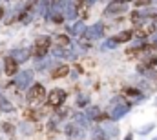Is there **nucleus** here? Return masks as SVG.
Listing matches in <instances>:
<instances>
[{
  "instance_id": "obj_19",
  "label": "nucleus",
  "mask_w": 157,
  "mask_h": 140,
  "mask_svg": "<svg viewBox=\"0 0 157 140\" xmlns=\"http://www.w3.org/2000/svg\"><path fill=\"white\" fill-rule=\"evenodd\" d=\"M133 36H135L133 29H124V31H119L113 38H115V42H117V44H126V42H130Z\"/></svg>"
},
{
  "instance_id": "obj_11",
  "label": "nucleus",
  "mask_w": 157,
  "mask_h": 140,
  "mask_svg": "<svg viewBox=\"0 0 157 140\" xmlns=\"http://www.w3.org/2000/svg\"><path fill=\"white\" fill-rule=\"evenodd\" d=\"M64 133H66V137H70L71 140H82V138H84V133H86V129H82L80 126H77V124L71 120L70 124H66V127H64Z\"/></svg>"
},
{
  "instance_id": "obj_21",
  "label": "nucleus",
  "mask_w": 157,
  "mask_h": 140,
  "mask_svg": "<svg viewBox=\"0 0 157 140\" xmlns=\"http://www.w3.org/2000/svg\"><path fill=\"white\" fill-rule=\"evenodd\" d=\"M71 44V38L70 35L66 33V35H57L55 36V47H66V46H70Z\"/></svg>"
},
{
  "instance_id": "obj_16",
  "label": "nucleus",
  "mask_w": 157,
  "mask_h": 140,
  "mask_svg": "<svg viewBox=\"0 0 157 140\" xmlns=\"http://www.w3.org/2000/svg\"><path fill=\"white\" fill-rule=\"evenodd\" d=\"M101 127L106 131V135L110 137V138H115V137H119V129L117 126H115V120H104V122H101Z\"/></svg>"
},
{
  "instance_id": "obj_20",
  "label": "nucleus",
  "mask_w": 157,
  "mask_h": 140,
  "mask_svg": "<svg viewBox=\"0 0 157 140\" xmlns=\"http://www.w3.org/2000/svg\"><path fill=\"white\" fill-rule=\"evenodd\" d=\"M73 122L77 126H80L82 129H90V120L84 113H73Z\"/></svg>"
},
{
  "instance_id": "obj_2",
  "label": "nucleus",
  "mask_w": 157,
  "mask_h": 140,
  "mask_svg": "<svg viewBox=\"0 0 157 140\" xmlns=\"http://www.w3.org/2000/svg\"><path fill=\"white\" fill-rule=\"evenodd\" d=\"M26 98H28V102L29 105H33V107H39L46 102V98H48V91H46V87H44V84H40V82H35L28 91H26Z\"/></svg>"
},
{
  "instance_id": "obj_9",
  "label": "nucleus",
  "mask_w": 157,
  "mask_h": 140,
  "mask_svg": "<svg viewBox=\"0 0 157 140\" xmlns=\"http://www.w3.org/2000/svg\"><path fill=\"white\" fill-rule=\"evenodd\" d=\"M102 36H104V26H102V22H95V24H91V26L86 28L82 38H86L88 42H91V40H99Z\"/></svg>"
},
{
  "instance_id": "obj_22",
  "label": "nucleus",
  "mask_w": 157,
  "mask_h": 140,
  "mask_svg": "<svg viewBox=\"0 0 157 140\" xmlns=\"http://www.w3.org/2000/svg\"><path fill=\"white\" fill-rule=\"evenodd\" d=\"M0 111H4V113H11V111H15V105L11 104L2 93H0Z\"/></svg>"
},
{
  "instance_id": "obj_4",
  "label": "nucleus",
  "mask_w": 157,
  "mask_h": 140,
  "mask_svg": "<svg viewBox=\"0 0 157 140\" xmlns=\"http://www.w3.org/2000/svg\"><path fill=\"white\" fill-rule=\"evenodd\" d=\"M35 84V75L31 69H24V71H18L15 76H13V86L20 91H28L31 86Z\"/></svg>"
},
{
  "instance_id": "obj_17",
  "label": "nucleus",
  "mask_w": 157,
  "mask_h": 140,
  "mask_svg": "<svg viewBox=\"0 0 157 140\" xmlns=\"http://www.w3.org/2000/svg\"><path fill=\"white\" fill-rule=\"evenodd\" d=\"M57 66V62L53 60V58H37V62H35V69L37 71H48L51 69V68H55Z\"/></svg>"
},
{
  "instance_id": "obj_1",
  "label": "nucleus",
  "mask_w": 157,
  "mask_h": 140,
  "mask_svg": "<svg viewBox=\"0 0 157 140\" xmlns=\"http://www.w3.org/2000/svg\"><path fill=\"white\" fill-rule=\"evenodd\" d=\"M132 102L124 97V95H119L115 98H112V102H110V111H108V115H110V118L112 120H121L122 116H126L130 111H132Z\"/></svg>"
},
{
  "instance_id": "obj_13",
  "label": "nucleus",
  "mask_w": 157,
  "mask_h": 140,
  "mask_svg": "<svg viewBox=\"0 0 157 140\" xmlns=\"http://www.w3.org/2000/svg\"><path fill=\"white\" fill-rule=\"evenodd\" d=\"M62 15H64V18L66 20H71V22H75L78 18V11H77V6H75V2H71V0H66V4H64V9H62Z\"/></svg>"
},
{
  "instance_id": "obj_34",
  "label": "nucleus",
  "mask_w": 157,
  "mask_h": 140,
  "mask_svg": "<svg viewBox=\"0 0 157 140\" xmlns=\"http://www.w3.org/2000/svg\"><path fill=\"white\" fill-rule=\"evenodd\" d=\"M124 2H130V0H124Z\"/></svg>"
},
{
  "instance_id": "obj_6",
  "label": "nucleus",
  "mask_w": 157,
  "mask_h": 140,
  "mask_svg": "<svg viewBox=\"0 0 157 140\" xmlns=\"http://www.w3.org/2000/svg\"><path fill=\"white\" fill-rule=\"evenodd\" d=\"M66 98H68L66 91H64L62 87H55V89H51V91L48 93L46 104L49 105V107H53V109H59L60 105L66 104Z\"/></svg>"
},
{
  "instance_id": "obj_7",
  "label": "nucleus",
  "mask_w": 157,
  "mask_h": 140,
  "mask_svg": "<svg viewBox=\"0 0 157 140\" xmlns=\"http://www.w3.org/2000/svg\"><path fill=\"white\" fill-rule=\"evenodd\" d=\"M126 11H128V2H124V0H112L104 7V17H117V15H122Z\"/></svg>"
},
{
  "instance_id": "obj_15",
  "label": "nucleus",
  "mask_w": 157,
  "mask_h": 140,
  "mask_svg": "<svg viewBox=\"0 0 157 140\" xmlns=\"http://www.w3.org/2000/svg\"><path fill=\"white\" fill-rule=\"evenodd\" d=\"M84 31H86V24H84L82 20H75L71 26L66 28V33H68L70 36H82Z\"/></svg>"
},
{
  "instance_id": "obj_14",
  "label": "nucleus",
  "mask_w": 157,
  "mask_h": 140,
  "mask_svg": "<svg viewBox=\"0 0 157 140\" xmlns=\"http://www.w3.org/2000/svg\"><path fill=\"white\" fill-rule=\"evenodd\" d=\"M4 73H6L7 76H15V75L18 73V62H17L15 58H11L9 55L4 58Z\"/></svg>"
},
{
  "instance_id": "obj_32",
  "label": "nucleus",
  "mask_w": 157,
  "mask_h": 140,
  "mask_svg": "<svg viewBox=\"0 0 157 140\" xmlns=\"http://www.w3.org/2000/svg\"><path fill=\"white\" fill-rule=\"evenodd\" d=\"M2 17H4V9L0 7V20H2Z\"/></svg>"
},
{
  "instance_id": "obj_29",
  "label": "nucleus",
  "mask_w": 157,
  "mask_h": 140,
  "mask_svg": "<svg viewBox=\"0 0 157 140\" xmlns=\"http://www.w3.org/2000/svg\"><path fill=\"white\" fill-rule=\"evenodd\" d=\"M2 129H4L7 135H13V133H15V127H13L11 124H2Z\"/></svg>"
},
{
  "instance_id": "obj_18",
  "label": "nucleus",
  "mask_w": 157,
  "mask_h": 140,
  "mask_svg": "<svg viewBox=\"0 0 157 140\" xmlns=\"http://www.w3.org/2000/svg\"><path fill=\"white\" fill-rule=\"evenodd\" d=\"M70 75V66L68 64H59L51 69V78H64Z\"/></svg>"
},
{
  "instance_id": "obj_33",
  "label": "nucleus",
  "mask_w": 157,
  "mask_h": 140,
  "mask_svg": "<svg viewBox=\"0 0 157 140\" xmlns=\"http://www.w3.org/2000/svg\"><path fill=\"white\" fill-rule=\"evenodd\" d=\"M154 46H157V36H154Z\"/></svg>"
},
{
  "instance_id": "obj_35",
  "label": "nucleus",
  "mask_w": 157,
  "mask_h": 140,
  "mask_svg": "<svg viewBox=\"0 0 157 140\" xmlns=\"http://www.w3.org/2000/svg\"><path fill=\"white\" fill-rule=\"evenodd\" d=\"M154 140H157V137H155V138H154Z\"/></svg>"
},
{
  "instance_id": "obj_31",
  "label": "nucleus",
  "mask_w": 157,
  "mask_h": 140,
  "mask_svg": "<svg viewBox=\"0 0 157 140\" xmlns=\"http://www.w3.org/2000/svg\"><path fill=\"white\" fill-rule=\"evenodd\" d=\"M86 2H88V6H93V4H95L97 0H86Z\"/></svg>"
},
{
  "instance_id": "obj_10",
  "label": "nucleus",
  "mask_w": 157,
  "mask_h": 140,
  "mask_svg": "<svg viewBox=\"0 0 157 140\" xmlns=\"http://www.w3.org/2000/svg\"><path fill=\"white\" fill-rule=\"evenodd\" d=\"M122 95H124L132 104L143 102V100L146 98V95H144L143 89H139V87H124V89H122Z\"/></svg>"
},
{
  "instance_id": "obj_36",
  "label": "nucleus",
  "mask_w": 157,
  "mask_h": 140,
  "mask_svg": "<svg viewBox=\"0 0 157 140\" xmlns=\"http://www.w3.org/2000/svg\"><path fill=\"white\" fill-rule=\"evenodd\" d=\"M51 2H55V0H51Z\"/></svg>"
},
{
  "instance_id": "obj_30",
  "label": "nucleus",
  "mask_w": 157,
  "mask_h": 140,
  "mask_svg": "<svg viewBox=\"0 0 157 140\" xmlns=\"http://www.w3.org/2000/svg\"><path fill=\"white\" fill-rule=\"evenodd\" d=\"M124 140H133V133H128V135L124 137Z\"/></svg>"
},
{
  "instance_id": "obj_28",
  "label": "nucleus",
  "mask_w": 157,
  "mask_h": 140,
  "mask_svg": "<svg viewBox=\"0 0 157 140\" xmlns=\"http://www.w3.org/2000/svg\"><path fill=\"white\" fill-rule=\"evenodd\" d=\"M154 127H155V124H154V122H152V124H146L144 127H141V129H139V135H143V137H144V135H148L150 131H154Z\"/></svg>"
},
{
  "instance_id": "obj_23",
  "label": "nucleus",
  "mask_w": 157,
  "mask_h": 140,
  "mask_svg": "<svg viewBox=\"0 0 157 140\" xmlns=\"http://www.w3.org/2000/svg\"><path fill=\"white\" fill-rule=\"evenodd\" d=\"M91 137H93V140H108L110 138V137L106 135V131H104L101 126H97V127L91 129Z\"/></svg>"
},
{
  "instance_id": "obj_12",
  "label": "nucleus",
  "mask_w": 157,
  "mask_h": 140,
  "mask_svg": "<svg viewBox=\"0 0 157 140\" xmlns=\"http://www.w3.org/2000/svg\"><path fill=\"white\" fill-rule=\"evenodd\" d=\"M9 57H11V58H15L18 64H24V62H28V60H29L31 51H29V49H26V47H17V49H11V51H9Z\"/></svg>"
},
{
  "instance_id": "obj_24",
  "label": "nucleus",
  "mask_w": 157,
  "mask_h": 140,
  "mask_svg": "<svg viewBox=\"0 0 157 140\" xmlns=\"http://www.w3.org/2000/svg\"><path fill=\"white\" fill-rule=\"evenodd\" d=\"M77 105L78 107H82V109H86L88 105H90V95H86V93H78L77 95Z\"/></svg>"
},
{
  "instance_id": "obj_8",
  "label": "nucleus",
  "mask_w": 157,
  "mask_h": 140,
  "mask_svg": "<svg viewBox=\"0 0 157 140\" xmlns=\"http://www.w3.org/2000/svg\"><path fill=\"white\" fill-rule=\"evenodd\" d=\"M51 57H53V58L73 60V58H77V51H75V46L70 44V46H66V47H53V49H51Z\"/></svg>"
},
{
  "instance_id": "obj_5",
  "label": "nucleus",
  "mask_w": 157,
  "mask_h": 140,
  "mask_svg": "<svg viewBox=\"0 0 157 140\" xmlns=\"http://www.w3.org/2000/svg\"><path fill=\"white\" fill-rule=\"evenodd\" d=\"M49 51H51V36H48V35L37 36L35 38V44H33V49H31V57L44 58Z\"/></svg>"
},
{
  "instance_id": "obj_3",
  "label": "nucleus",
  "mask_w": 157,
  "mask_h": 140,
  "mask_svg": "<svg viewBox=\"0 0 157 140\" xmlns=\"http://www.w3.org/2000/svg\"><path fill=\"white\" fill-rule=\"evenodd\" d=\"M135 26V29H133V33L137 38H148V36L155 35L157 31V22L155 18H146V17H141L139 18V22L137 24H133Z\"/></svg>"
},
{
  "instance_id": "obj_26",
  "label": "nucleus",
  "mask_w": 157,
  "mask_h": 140,
  "mask_svg": "<svg viewBox=\"0 0 157 140\" xmlns=\"http://www.w3.org/2000/svg\"><path fill=\"white\" fill-rule=\"evenodd\" d=\"M152 4H155V0H133V6H135L137 9L146 7V6H152Z\"/></svg>"
},
{
  "instance_id": "obj_27",
  "label": "nucleus",
  "mask_w": 157,
  "mask_h": 140,
  "mask_svg": "<svg viewBox=\"0 0 157 140\" xmlns=\"http://www.w3.org/2000/svg\"><path fill=\"white\" fill-rule=\"evenodd\" d=\"M102 46H104V49H115V47H117L119 44H117V42H115V38L112 36V38H106Z\"/></svg>"
},
{
  "instance_id": "obj_25",
  "label": "nucleus",
  "mask_w": 157,
  "mask_h": 140,
  "mask_svg": "<svg viewBox=\"0 0 157 140\" xmlns=\"http://www.w3.org/2000/svg\"><path fill=\"white\" fill-rule=\"evenodd\" d=\"M18 131H20L22 135H26V137H28V135H33V126H31L29 122H26V120H24V122H20Z\"/></svg>"
}]
</instances>
